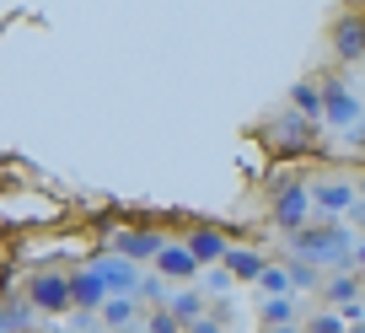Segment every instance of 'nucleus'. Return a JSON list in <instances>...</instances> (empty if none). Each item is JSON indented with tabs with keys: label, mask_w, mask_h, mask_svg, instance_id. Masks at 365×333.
Listing matches in <instances>:
<instances>
[{
	"label": "nucleus",
	"mask_w": 365,
	"mask_h": 333,
	"mask_svg": "<svg viewBox=\"0 0 365 333\" xmlns=\"http://www.w3.org/2000/svg\"><path fill=\"white\" fill-rule=\"evenodd\" d=\"M344 242H349V237H344L333 220H322V226L296 231V258H307L312 269H322V264H344V258L354 264V247H344Z\"/></svg>",
	"instance_id": "1"
},
{
	"label": "nucleus",
	"mask_w": 365,
	"mask_h": 333,
	"mask_svg": "<svg viewBox=\"0 0 365 333\" xmlns=\"http://www.w3.org/2000/svg\"><path fill=\"white\" fill-rule=\"evenodd\" d=\"M328 43H333V59H344V65L365 59V6H349V11L333 16Z\"/></svg>",
	"instance_id": "2"
},
{
	"label": "nucleus",
	"mask_w": 365,
	"mask_h": 333,
	"mask_svg": "<svg viewBox=\"0 0 365 333\" xmlns=\"http://www.w3.org/2000/svg\"><path fill=\"white\" fill-rule=\"evenodd\" d=\"M27 301L38 312H70L76 307V285H70V275H33L27 280Z\"/></svg>",
	"instance_id": "3"
},
{
	"label": "nucleus",
	"mask_w": 365,
	"mask_h": 333,
	"mask_svg": "<svg viewBox=\"0 0 365 333\" xmlns=\"http://www.w3.org/2000/svg\"><path fill=\"white\" fill-rule=\"evenodd\" d=\"M312 188H301V183H279V194H274V220L285 231H307V215H312Z\"/></svg>",
	"instance_id": "4"
},
{
	"label": "nucleus",
	"mask_w": 365,
	"mask_h": 333,
	"mask_svg": "<svg viewBox=\"0 0 365 333\" xmlns=\"http://www.w3.org/2000/svg\"><path fill=\"white\" fill-rule=\"evenodd\" d=\"M322 118L339 129H354L360 124V97L344 86V81H322Z\"/></svg>",
	"instance_id": "5"
},
{
	"label": "nucleus",
	"mask_w": 365,
	"mask_h": 333,
	"mask_svg": "<svg viewBox=\"0 0 365 333\" xmlns=\"http://www.w3.org/2000/svg\"><path fill=\"white\" fill-rule=\"evenodd\" d=\"M199 269H205V264L188 253V242H167L161 258H156V275H167V280H194Z\"/></svg>",
	"instance_id": "6"
},
{
	"label": "nucleus",
	"mask_w": 365,
	"mask_h": 333,
	"mask_svg": "<svg viewBox=\"0 0 365 333\" xmlns=\"http://www.w3.org/2000/svg\"><path fill=\"white\" fill-rule=\"evenodd\" d=\"M182 242H188V253H194L199 264H215V258L226 264V253H231V247H226V237H220L215 226H199V231H188Z\"/></svg>",
	"instance_id": "7"
},
{
	"label": "nucleus",
	"mask_w": 365,
	"mask_h": 333,
	"mask_svg": "<svg viewBox=\"0 0 365 333\" xmlns=\"http://www.w3.org/2000/svg\"><path fill=\"white\" fill-rule=\"evenodd\" d=\"M161 247H167V237H156V231H124V237H118V258H129V264H135V258H150V264H156Z\"/></svg>",
	"instance_id": "8"
},
{
	"label": "nucleus",
	"mask_w": 365,
	"mask_h": 333,
	"mask_svg": "<svg viewBox=\"0 0 365 333\" xmlns=\"http://www.w3.org/2000/svg\"><path fill=\"white\" fill-rule=\"evenodd\" d=\"M70 285H76V307H97V312H103L108 285H103V275H97V269H76V275H70Z\"/></svg>",
	"instance_id": "9"
},
{
	"label": "nucleus",
	"mask_w": 365,
	"mask_h": 333,
	"mask_svg": "<svg viewBox=\"0 0 365 333\" xmlns=\"http://www.w3.org/2000/svg\"><path fill=\"white\" fill-rule=\"evenodd\" d=\"M33 301L27 296H11V301H0V333H27L33 328Z\"/></svg>",
	"instance_id": "10"
},
{
	"label": "nucleus",
	"mask_w": 365,
	"mask_h": 333,
	"mask_svg": "<svg viewBox=\"0 0 365 333\" xmlns=\"http://www.w3.org/2000/svg\"><path fill=\"white\" fill-rule=\"evenodd\" d=\"M349 199H354L349 183H317V188H312V205H317L322 215H339V210H349Z\"/></svg>",
	"instance_id": "11"
},
{
	"label": "nucleus",
	"mask_w": 365,
	"mask_h": 333,
	"mask_svg": "<svg viewBox=\"0 0 365 333\" xmlns=\"http://www.w3.org/2000/svg\"><path fill=\"white\" fill-rule=\"evenodd\" d=\"M263 269L269 264H263L258 253H247V247H231L226 253V275H237V280H263Z\"/></svg>",
	"instance_id": "12"
},
{
	"label": "nucleus",
	"mask_w": 365,
	"mask_h": 333,
	"mask_svg": "<svg viewBox=\"0 0 365 333\" xmlns=\"http://www.w3.org/2000/svg\"><path fill=\"white\" fill-rule=\"evenodd\" d=\"M135 317H140L135 296H108V301H103V322H108V328H129Z\"/></svg>",
	"instance_id": "13"
},
{
	"label": "nucleus",
	"mask_w": 365,
	"mask_h": 333,
	"mask_svg": "<svg viewBox=\"0 0 365 333\" xmlns=\"http://www.w3.org/2000/svg\"><path fill=\"white\" fill-rule=\"evenodd\" d=\"M290 103L301 108V118H322V81H301L290 92Z\"/></svg>",
	"instance_id": "14"
},
{
	"label": "nucleus",
	"mask_w": 365,
	"mask_h": 333,
	"mask_svg": "<svg viewBox=\"0 0 365 333\" xmlns=\"http://www.w3.org/2000/svg\"><path fill=\"white\" fill-rule=\"evenodd\" d=\"M199 307H205V301H199V290H182V296H172V307H167V312H178L182 328H188V322H199Z\"/></svg>",
	"instance_id": "15"
},
{
	"label": "nucleus",
	"mask_w": 365,
	"mask_h": 333,
	"mask_svg": "<svg viewBox=\"0 0 365 333\" xmlns=\"http://www.w3.org/2000/svg\"><path fill=\"white\" fill-rule=\"evenodd\" d=\"M269 296H285V290H296V275L290 269H263V280H258Z\"/></svg>",
	"instance_id": "16"
},
{
	"label": "nucleus",
	"mask_w": 365,
	"mask_h": 333,
	"mask_svg": "<svg viewBox=\"0 0 365 333\" xmlns=\"http://www.w3.org/2000/svg\"><path fill=\"white\" fill-rule=\"evenodd\" d=\"M145 333H182V317H178V312H150Z\"/></svg>",
	"instance_id": "17"
},
{
	"label": "nucleus",
	"mask_w": 365,
	"mask_h": 333,
	"mask_svg": "<svg viewBox=\"0 0 365 333\" xmlns=\"http://www.w3.org/2000/svg\"><path fill=\"white\" fill-rule=\"evenodd\" d=\"M354 290H360V280H354V275H333L328 280V301H354Z\"/></svg>",
	"instance_id": "18"
},
{
	"label": "nucleus",
	"mask_w": 365,
	"mask_h": 333,
	"mask_svg": "<svg viewBox=\"0 0 365 333\" xmlns=\"http://www.w3.org/2000/svg\"><path fill=\"white\" fill-rule=\"evenodd\" d=\"M285 317H290V301L285 296H269V301H263V322H269V328H279Z\"/></svg>",
	"instance_id": "19"
},
{
	"label": "nucleus",
	"mask_w": 365,
	"mask_h": 333,
	"mask_svg": "<svg viewBox=\"0 0 365 333\" xmlns=\"http://www.w3.org/2000/svg\"><path fill=\"white\" fill-rule=\"evenodd\" d=\"M307 333H349V328H344V317H333V312H317V317L307 322Z\"/></svg>",
	"instance_id": "20"
},
{
	"label": "nucleus",
	"mask_w": 365,
	"mask_h": 333,
	"mask_svg": "<svg viewBox=\"0 0 365 333\" xmlns=\"http://www.w3.org/2000/svg\"><path fill=\"white\" fill-rule=\"evenodd\" d=\"M188 333H220V322L215 317H199V322H188Z\"/></svg>",
	"instance_id": "21"
},
{
	"label": "nucleus",
	"mask_w": 365,
	"mask_h": 333,
	"mask_svg": "<svg viewBox=\"0 0 365 333\" xmlns=\"http://www.w3.org/2000/svg\"><path fill=\"white\" fill-rule=\"evenodd\" d=\"M354 269H365V242H354Z\"/></svg>",
	"instance_id": "22"
},
{
	"label": "nucleus",
	"mask_w": 365,
	"mask_h": 333,
	"mask_svg": "<svg viewBox=\"0 0 365 333\" xmlns=\"http://www.w3.org/2000/svg\"><path fill=\"white\" fill-rule=\"evenodd\" d=\"M269 333H301V328H269Z\"/></svg>",
	"instance_id": "23"
},
{
	"label": "nucleus",
	"mask_w": 365,
	"mask_h": 333,
	"mask_svg": "<svg viewBox=\"0 0 365 333\" xmlns=\"http://www.w3.org/2000/svg\"><path fill=\"white\" fill-rule=\"evenodd\" d=\"M86 333H103V328H86Z\"/></svg>",
	"instance_id": "24"
},
{
	"label": "nucleus",
	"mask_w": 365,
	"mask_h": 333,
	"mask_svg": "<svg viewBox=\"0 0 365 333\" xmlns=\"http://www.w3.org/2000/svg\"><path fill=\"white\" fill-rule=\"evenodd\" d=\"M349 333H365V328H349Z\"/></svg>",
	"instance_id": "25"
}]
</instances>
